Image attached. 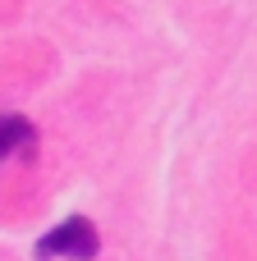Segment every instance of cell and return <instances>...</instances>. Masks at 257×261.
<instances>
[{
	"mask_svg": "<svg viewBox=\"0 0 257 261\" xmlns=\"http://www.w3.org/2000/svg\"><path fill=\"white\" fill-rule=\"evenodd\" d=\"M32 142H37V128H32V119L0 110V161H9L14 151H28Z\"/></svg>",
	"mask_w": 257,
	"mask_h": 261,
	"instance_id": "cell-2",
	"label": "cell"
},
{
	"mask_svg": "<svg viewBox=\"0 0 257 261\" xmlns=\"http://www.w3.org/2000/svg\"><path fill=\"white\" fill-rule=\"evenodd\" d=\"M97 252H101V234H97V225H92L87 216L60 220V225H55L51 234H41L37 248H32L37 261H92Z\"/></svg>",
	"mask_w": 257,
	"mask_h": 261,
	"instance_id": "cell-1",
	"label": "cell"
}]
</instances>
